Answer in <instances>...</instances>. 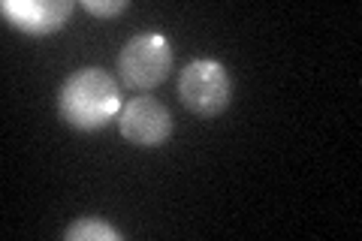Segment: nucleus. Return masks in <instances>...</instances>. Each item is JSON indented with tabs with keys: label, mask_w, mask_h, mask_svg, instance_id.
I'll return each mask as SVG.
<instances>
[{
	"label": "nucleus",
	"mask_w": 362,
	"mask_h": 241,
	"mask_svg": "<svg viewBox=\"0 0 362 241\" xmlns=\"http://www.w3.org/2000/svg\"><path fill=\"white\" fill-rule=\"evenodd\" d=\"M58 114L73 130L94 133L121 114V88L106 70L85 66L64 78L58 90Z\"/></svg>",
	"instance_id": "obj_1"
},
{
	"label": "nucleus",
	"mask_w": 362,
	"mask_h": 241,
	"mask_svg": "<svg viewBox=\"0 0 362 241\" xmlns=\"http://www.w3.org/2000/svg\"><path fill=\"white\" fill-rule=\"evenodd\" d=\"M178 97L199 118H218L233 102V76L221 61H190L178 78Z\"/></svg>",
	"instance_id": "obj_2"
},
{
	"label": "nucleus",
	"mask_w": 362,
	"mask_h": 241,
	"mask_svg": "<svg viewBox=\"0 0 362 241\" xmlns=\"http://www.w3.org/2000/svg\"><path fill=\"white\" fill-rule=\"evenodd\" d=\"M121 82L130 90H151L173 73V45L163 33H136L118 52Z\"/></svg>",
	"instance_id": "obj_3"
},
{
	"label": "nucleus",
	"mask_w": 362,
	"mask_h": 241,
	"mask_svg": "<svg viewBox=\"0 0 362 241\" xmlns=\"http://www.w3.org/2000/svg\"><path fill=\"white\" fill-rule=\"evenodd\" d=\"M118 130L136 148H160L173 136V114L160 100L142 94L121 106Z\"/></svg>",
	"instance_id": "obj_4"
},
{
	"label": "nucleus",
	"mask_w": 362,
	"mask_h": 241,
	"mask_svg": "<svg viewBox=\"0 0 362 241\" xmlns=\"http://www.w3.org/2000/svg\"><path fill=\"white\" fill-rule=\"evenodd\" d=\"M73 9V0H4L0 4V13L9 25L30 37H49L64 30Z\"/></svg>",
	"instance_id": "obj_5"
},
{
	"label": "nucleus",
	"mask_w": 362,
	"mask_h": 241,
	"mask_svg": "<svg viewBox=\"0 0 362 241\" xmlns=\"http://www.w3.org/2000/svg\"><path fill=\"white\" fill-rule=\"evenodd\" d=\"M64 238L66 241H121L124 235L118 233L115 226L100 221V217H78L76 223L66 226Z\"/></svg>",
	"instance_id": "obj_6"
},
{
	"label": "nucleus",
	"mask_w": 362,
	"mask_h": 241,
	"mask_svg": "<svg viewBox=\"0 0 362 241\" xmlns=\"http://www.w3.org/2000/svg\"><path fill=\"white\" fill-rule=\"evenodd\" d=\"M85 9L90 16L112 18V16H121L124 9H127V0H85Z\"/></svg>",
	"instance_id": "obj_7"
}]
</instances>
